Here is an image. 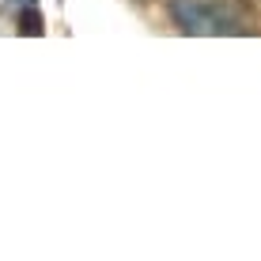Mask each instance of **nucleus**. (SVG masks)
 <instances>
[{"label":"nucleus","mask_w":261,"mask_h":261,"mask_svg":"<svg viewBox=\"0 0 261 261\" xmlns=\"http://www.w3.org/2000/svg\"><path fill=\"white\" fill-rule=\"evenodd\" d=\"M170 19L182 34H250L254 12L242 0H170Z\"/></svg>","instance_id":"obj_1"}]
</instances>
